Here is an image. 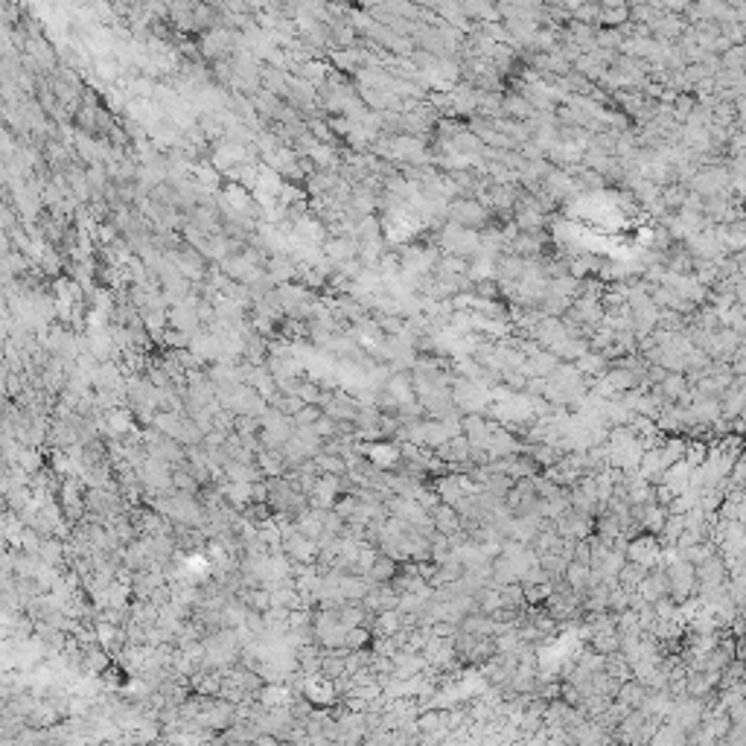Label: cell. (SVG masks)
Wrapping results in <instances>:
<instances>
[{"label": "cell", "mask_w": 746, "mask_h": 746, "mask_svg": "<svg viewBox=\"0 0 746 746\" xmlns=\"http://www.w3.org/2000/svg\"><path fill=\"white\" fill-rule=\"evenodd\" d=\"M490 210L481 207L475 199H455L449 202V222L461 225L464 230H484L490 222Z\"/></svg>", "instance_id": "cell-1"}, {"label": "cell", "mask_w": 746, "mask_h": 746, "mask_svg": "<svg viewBox=\"0 0 746 746\" xmlns=\"http://www.w3.org/2000/svg\"><path fill=\"white\" fill-rule=\"evenodd\" d=\"M598 23H604V30H618L621 23L630 21V9L621 0H607V3H598Z\"/></svg>", "instance_id": "cell-2"}, {"label": "cell", "mask_w": 746, "mask_h": 746, "mask_svg": "<svg viewBox=\"0 0 746 746\" xmlns=\"http://www.w3.org/2000/svg\"><path fill=\"white\" fill-rule=\"evenodd\" d=\"M533 114L536 111L519 94H513V90H510V94H502V117H507V120H516V123H528Z\"/></svg>", "instance_id": "cell-3"}, {"label": "cell", "mask_w": 746, "mask_h": 746, "mask_svg": "<svg viewBox=\"0 0 746 746\" xmlns=\"http://www.w3.org/2000/svg\"><path fill=\"white\" fill-rule=\"evenodd\" d=\"M397 571H400V562H397L394 557L379 554V557L373 560L371 571H368V580H371V586H382V583H391V580H394V578H397Z\"/></svg>", "instance_id": "cell-4"}, {"label": "cell", "mask_w": 746, "mask_h": 746, "mask_svg": "<svg viewBox=\"0 0 746 746\" xmlns=\"http://www.w3.org/2000/svg\"><path fill=\"white\" fill-rule=\"evenodd\" d=\"M402 630V615L397 609H382L373 615V636L376 638H391Z\"/></svg>", "instance_id": "cell-5"}, {"label": "cell", "mask_w": 746, "mask_h": 746, "mask_svg": "<svg viewBox=\"0 0 746 746\" xmlns=\"http://www.w3.org/2000/svg\"><path fill=\"white\" fill-rule=\"evenodd\" d=\"M429 519H431V525H435L438 533H455V531H461V519H458L455 513V507H446V504H438L435 510H429Z\"/></svg>", "instance_id": "cell-6"}, {"label": "cell", "mask_w": 746, "mask_h": 746, "mask_svg": "<svg viewBox=\"0 0 746 746\" xmlns=\"http://www.w3.org/2000/svg\"><path fill=\"white\" fill-rule=\"evenodd\" d=\"M574 371H578L580 376H586V379H600L604 376L607 371H609V364L604 362V356H600V353H595V350H586L583 356L574 362Z\"/></svg>", "instance_id": "cell-7"}, {"label": "cell", "mask_w": 746, "mask_h": 746, "mask_svg": "<svg viewBox=\"0 0 746 746\" xmlns=\"http://www.w3.org/2000/svg\"><path fill=\"white\" fill-rule=\"evenodd\" d=\"M326 257H330V263H335V266H344V263H353V259H356V242L353 239H330L326 242Z\"/></svg>", "instance_id": "cell-8"}, {"label": "cell", "mask_w": 746, "mask_h": 746, "mask_svg": "<svg viewBox=\"0 0 746 746\" xmlns=\"http://www.w3.org/2000/svg\"><path fill=\"white\" fill-rule=\"evenodd\" d=\"M656 388L662 391V397H665L667 402L683 400L688 391H691V385L685 382V373H667V376L662 379V385H656Z\"/></svg>", "instance_id": "cell-9"}, {"label": "cell", "mask_w": 746, "mask_h": 746, "mask_svg": "<svg viewBox=\"0 0 746 746\" xmlns=\"http://www.w3.org/2000/svg\"><path fill=\"white\" fill-rule=\"evenodd\" d=\"M659 458H662L665 469H667V467H674V464H679V461L685 458V438H676V435L665 438V443L659 446Z\"/></svg>", "instance_id": "cell-10"}, {"label": "cell", "mask_w": 746, "mask_h": 746, "mask_svg": "<svg viewBox=\"0 0 746 746\" xmlns=\"http://www.w3.org/2000/svg\"><path fill=\"white\" fill-rule=\"evenodd\" d=\"M645 578H647V569H641L638 562H624L615 580H618V586L624 589V592H636L638 583L645 580Z\"/></svg>", "instance_id": "cell-11"}, {"label": "cell", "mask_w": 746, "mask_h": 746, "mask_svg": "<svg viewBox=\"0 0 746 746\" xmlns=\"http://www.w3.org/2000/svg\"><path fill=\"white\" fill-rule=\"evenodd\" d=\"M446 440H449V431L443 429L440 420H423V446L438 449V446H443Z\"/></svg>", "instance_id": "cell-12"}, {"label": "cell", "mask_w": 746, "mask_h": 746, "mask_svg": "<svg viewBox=\"0 0 746 746\" xmlns=\"http://www.w3.org/2000/svg\"><path fill=\"white\" fill-rule=\"evenodd\" d=\"M356 242H371V239H379L382 237V225H379V219L376 216H362L356 222Z\"/></svg>", "instance_id": "cell-13"}, {"label": "cell", "mask_w": 746, "mask_h": 746, "mask_svg": "<svg viewBox=\"0 0 746 746\" xmlns=\"http://www.w3.org/2000/svg\"><path fill=\"white\" fill-rule=\"evenodd\" d=\"M592 645H595V653L598 656H612V653H621V638L618 633H595L592 636Z\"/></svg>", "instance_id": "cell-14"}, {"label": "cell", "mask_w": 746, "mask_h": 746, "mask_svg": "<svg viewBox=\"0 0 746 746\" xmlns=\"http://www.w3.org/2000/svg\"><path fill=\"white\" fill-rule=\"evenodd\" d=\"M705 458H709V443H703V440H685V458H683V461L691 469L703 467Z\"/></svg>", "instance_id": "cell-15"}, {"label": "cell", "mask_w": 746, "mask_h": 746, "mask_svg": "<svg viewBox=\"0 0 746 746\" xmlns=\"http://www.w3.org/2000/svg\"><path fill=\"white\" fill-rule=\"evenodd\" d=\"M720 64H723V70H743V64H746V47L738 44V47H729L723 56H720Z\"/></svg>", "instance_id": "cell-16"}, {"label": "cell", "mask_w": 746, "mask_h": 746, "mask_svg": "<svg viewBox=\"0 0 746 746\" xmlns=\"http://www.w3.org/2000/svg\"><path fill=\"white\" fill-rule=\"evenodd\" d=\"M502 385L510 391V394H525L528 376L522 373V371H504V373H502Z\"/></svg>", "instance_id": "cell-17"}, {"label": "cell", "mask_w": 746, "mask_h": 746, "mask_svg": "<svg viewBox=\"0 0 746 746\" xmlns=\"http://www.w3.org/2000/svg\"><path fill=\"white\" fill-rule=\"evenodd\" d=\"M473 295L475 297H484V300H502L499 283H495V280H478V283H473Z\"/></svg>", "instance_id": "cell-18"}, {"label": "cell", "mask_w": 746, "mask_h": 746, "mask_svg": "<svg viewBox=\"0 0 746 746\" xmlns=\"http://www.w3.org/2000/svg\"><path fill=\"white\" fill-rule=\"evenodd\" d=\"M411 499H414V504H420V507L426 510V513H429V510H435V507L440 504L438 493H435V490H426V487H417Z\"/></svg>", "instance_id": "cell-19"}]
</instances>
